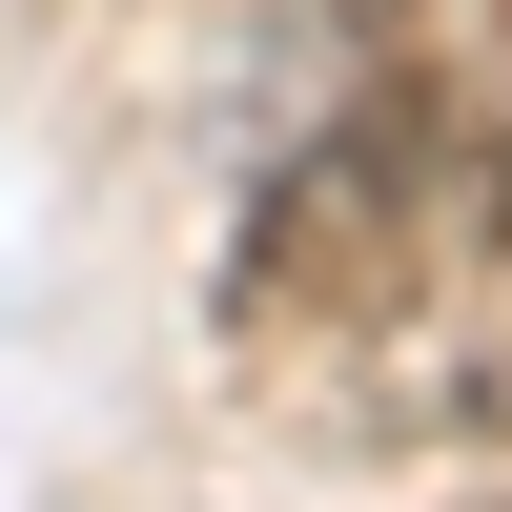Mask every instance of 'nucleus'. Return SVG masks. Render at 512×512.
<instances>
[{"label":"nucleus","mask_w":512,"mask_h":512,"mask_svg":"<svg viewBox=\"0 0 512 512\" xmlns=\"http://www.w3.org/2000/svg\"><path fill=\"white\" fill-rule=\"evenodd\" d=\"M451 82L472 62H390L369 103H328L246 185V226H226V328L246 349H369L451 267Z\"/></svg>","instance_id":"f257e3e1"}]
</instances>
